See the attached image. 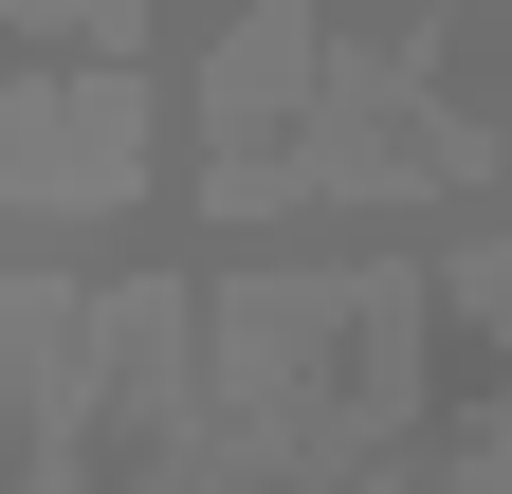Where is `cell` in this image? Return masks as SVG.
<instances>
[{"label": "cell", "instance_id": "obj_2", "mask_svg": "<svg viewBox=\"0 0 512 494\" xmlns=\"http://www.w3.org/2000/svg\"><path fill=\"white\" fill-rule=\"evenodd\" d=\"M0 37H92V74L147 55V0H0Z\"/></svg>", "mask_w": 512, "mask_h": 494}, {"label": "cell", "instance_id": "obj_1", "mask_svg": "<svg viewBox=\"0 0 512 494\" xmlns=\"http://www.w3.org/2000/svg\"><path fill=\"white\" fill-rule=\"evenodd\" d=\"M311 55H330V19H311V0H256V19L220 37V74H202V165H293Z\"/></svg>", "mask_w": 512, "mask_h": 494}]
</instances>
